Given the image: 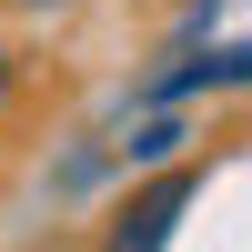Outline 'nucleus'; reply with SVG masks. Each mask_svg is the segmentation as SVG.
<instances>
[{
  "label": "nucleus",
  "mask_w": 252,
  "mask_h": 252,
  "mask_svg": "<svg viewBox=\"0 0 252 252\" xmlns=\"http://www.w3.org/2000/svg\"><path fill=\"white\" fill-rule=\"evenodd\" d=\"M10 91H20V61H10V51H0V101H10Z\"/></svg>",
  "instance_id": "7ed1b4c3"
},
{
  "label": "nucleus",
  "mask_w": 252,
  "mask_h": 252,
  "mask_svg": "<svg viewBox=\"0 0 252 252\" xmlns=\"http://www.w3.org/2000/svg\"><path fill=\"white\" fill-rule=\"evenodd\" d=\"M192 91H252V40H222V51H192L172 71L141 81V101H192Z\"/></svg>",
  "instance_id": "f03ea898"
},
{
  "label": "nucleus",
  "mask_w": 252,
  "mask_h": 252,
  "mask_svg": "<svg viewBox=\"0 0 252 252\" xmlns=\"http://www.w3.org/2000/svg\"><path fill=\"white\" fill-rule=\"evenodd\" d=\"M202 161H172V172H152L131 202L111 212V232H101V252H172V232H182V212L202 202Z\"/></svg>",
  "instance_id": "f257e3e1"
}]
</instances>
